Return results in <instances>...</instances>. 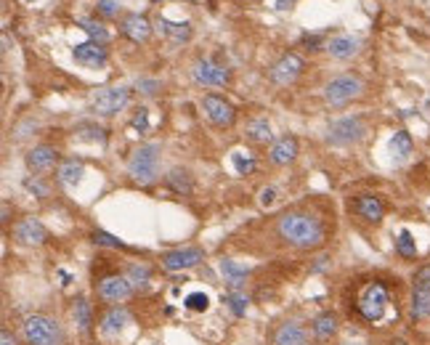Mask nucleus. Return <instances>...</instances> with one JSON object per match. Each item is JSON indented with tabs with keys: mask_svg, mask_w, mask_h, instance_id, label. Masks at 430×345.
<instances>
[{
	"mask_svg": "<svg viewBox=\"0 0 430 345\" xmlns=\"http://www.w3.org/2000/svg\"><path fill=\"white\" fill-rule=\"evenodd\" d=\"M348 308L351 316H356V321L370 327H380L386 321H396L404 316V303H399L396 285L383 276H370L358 282L348 301Z\"/></svg>",
	"mask_w": 430,
	"mask_h": 345,
	"instance_id": "obj_1",
	"label": "nucleus"
},
{
	"mask_svg": "<svg viewBox=\"0 0 430 345\" xmlns=\"http://www.w3.org/2000/svg\"><path fill=\"white\" fill-rule=\"evenodd\" d=\"M274 237L290 250H322L329 242V228L324 218L308 210H284L274 224Z\"/></svg>",
	"mask_w": 430,
	"mask_h": 345,
	"instance_id": "obj_2",
	"label": "nucleus"
},
{
	"mask_svg": "<svg viewBox=\"0 0 430 345\" xmlns=\"http://www.w3.org/2000/svg\"><path fill=\"white\" fill-rule=\"evenodd\" d=\"M19 335L24 345H67V332L56 316L30 314L22 319Z\"/></svg>",
	"mask_w": 430,
	"mask_h": 345,
	"instance_id": "obj_3",
	"label": "nucleus"
},
{
	"mask_svg": "<svg viewBox=\"0 0 430 345\" xmlns=\"http://www.w3.org/2000/svg\"><path fill=\"white\" fill-rule=\"evenodd\" d=\"M160 144H141L128 160V176L141 186H151L160 178Z\"/></svg>",
	"mask_w": 430,
	"mask_h": 345,
	"instance_id": "obj_4",
	"label": "nucleus"
},
{
	"mask_svg": "<svg viewBox=\"0 0 430 345\" xmlns=\"http://www.w3.org/2000/svg\"><path fill=\"white\" fill-rule=\"evenodd\" d=\"M364 80L354 72H345V75H338L332 77V80H326L324 90H322V96H324V104L332 106V109H342V106H348L351 101H356L364 96Z\"/></svg>",
	"mask_w": 430,
	"mask_h": 345,
	"instance_id": "obj_5",
	"label": "nucleus"
},
{
	"mask_svg": "<svg viewBox=\"0 0 430 345\" xmlns=\"http://www.w3.org/2000/svg\"><path fill=\"white\" fill-rule=\"evenodd\" d=\"M93 292L99 303L109 308V305H125L135 295L131 279L125 276V271H109L104 276H99V282L93 285Z\"/></svg>",
	"mask_w": 430,
	"mask_h": 345,
	"instance_id": "obj_6",
	"label": "nucleus"
},
{
	"mask_svg": "<svg viewBox=\"0 0 430 345\" xmlns=\"http://www.w3.org/2000/svg\"><path fill=\"white\" fill-rule=\"evenodd\" d=\"M131 93L133 90L128 85H109V88H99L90 96V106L96 115L101 117H115L125 106L131 104Z\"/></svg>",
	"mask_w": 430,
	"mask_h": 345,
	"instance_id": "obj_7",
	"label": "nucleus"
},
{
	"mask_svg": "<svg viewBox=\"0 0 430 345\" xmlns=\"http://www.w3.org/2000/svg\"><path fill=\"white\" fill-rule=\"evenodd\" d=\"M364 135H367V122L361 120L358 115H351V117H340V120L329 122L326 144H332V146H354L358 141H364Z\"/></svg>",
	"mask_w": 430,
	"mask_h": 345,
	"instance_id": "obj_8",
	"label": "nucleus"
},
{
	"mask_svg": "<svg viewBox=\"0 0 430 345\" xmlns=\"http://www.w3.org/2000/svg\"><path fill=\"white\" fill-rule=\"evenodd\" d=\"M351 212L356 215L361 224L380 226L388 215V205L380 194H374V192H361V194H354V199H351Z\"/></svg>",
	"mask_w": 430,
	"mask_h": 345,
	"instance_id": "obj_9",
	"label": "nucleus"
},
{
	"mask_svg": "<svg viewBox=\"0 0 430 345\" xmlns=\"http://www.w3.org/2000/svg\"><path fill=\"white\" fill-rule=\"evenodd\" d=\"M303 72H306V61L300 59L297 53H292V51H287V53H282L279 59L271 64L268 80L274 85H279V88H287V85H295Z\"/></svg>",
	"mask_w": 430,
	"mask_h": 345,
	"instance_id": "obj_10",
	"label": "nucleus"
},
{
	"mask_svg": "<svg viewBox=\"0 0 430 345\" xmlns=\"http://www.w3.org/2000/svg\"><path fill=\"white\" fill-rule=\"evenodd\" d=\"M202 109H205V117L221 131L234 128V122H237V106L231 104L229 99L218 96V93H205L202 96Z\"/></svg>",
	"mask_w": 430,
	"mask_h": 345,
	"instance_id": "obj_11",
	"label": "nucleus"
},
{
	"mask_svg": "<svg viewBox=\"0 0 430 345\" xmlns=\"http://www.w3.org/2000/svg\"><path fill=\"white\" fill-rule=\"evenodd\" d=\"M205 260V250L197 247V244H186V247H179V250H167L160 258V266L167 274H179V271H192L197 269L199 263Z\"/></svg>",
	"mask_w": 430,
	"mask_h": 345,
	"instance_id": "obj_12",
	"label": "nucleus"
},
{
	"mask_svg": "<svg viewBox=\"0 0 430 345\" xmlns=\"http://www.w3.org/2000/svg\"><path fill=\"white\" fill-rule=\"evenodd\" d=\"M404 319L406 324L412 327H420L430 321V289L428 287H409V295H406V303H404Z\"/></svg>",
	"mask_w": 430,
	"mask_h": 345,
	"instance_id": "obj_13",
	"label": "nucleus"
},
{
	"mask_svg": "<svg viewBox=\"0 0 430 345\" xmlns=\"http://www.w3.org/2000/svg\"><path fill=\"white\" fill-rule=\"evenodd\" d=\"M311 324H303L300 319H284L271 332L274 345H311Z\"/></svg>",
	"mask_w": 430,
	"mask_h": 345,
	"instance_id": "obj_14",
	"label": "nucleus"
},
{
	"mask_svg": "<svg viewBox=\"0 0 430 345\" xmlns=\"http://www.w3.org/2000/svg\"><path fill=\"white\" fill-rule=\"evenodd\" d=\"M192 80L202 88H223V85H229L231 72L221 64H215V61L197 59L192 67Z\"/></svg>",
	"mask_w": 430,
	"mask_h": 345,
	"instance_id": "obj_15",
	"label": "nucleus"
},
{
	"mask_svg": "<svg viewBox=\"0 0 430 345\" xmlns=\"http://www.w3.org/2000/svg\"><path fill=\"white\" fill-rule=\"evenodd\" d=\"M48 239H51L48 228L35 215H27V218H22V221L14 224V242L22 244V247H43Z\"/></svg>",
	"mask_w": 430,
	"mask_h": 345,
	"instance_id": "obj_16",
	"label": "nucleus"
},
{
	"mask_svg": "<svg viewBox=\"0 0 430 345\" xmlns=\"http://www.w3.org/2000/svg\"><path fill=\"white\" fill-rule=\"evenodd\" d=\"M69 316H72L77 335H83V337H93L96 335L99 321H96V314H93V303L85 295H74L72 303H69Z\"/></svg>",
	"mask_w": 430,
	"mask_h": 345,
	"instance_id": "obj_17",
	"label": "nucleus"
},
{
	"mask_svg": "<svg viewBox=\"0 0 430 345\" xmlns=\"http://www.w3.org/2000/svg\"><path fill=\"white\" fill-rule=\"evenodd\" d=\"M131 321L133 319H131V311L125 305H109V308H104L101 319H99V335L104 340H117Z\"/></svg>",
	"mask_w": 430,
	"mask_h": 345,
	"instance_id": "obj_18",
	"label": "nucleus"
},
{
	"mask_svg": "<svg viewBox=\"0 0 430 345\" xmlns=\"http://www.w3.org/2000/svg\"><path fill=\"white\" fill-rule=\"evenodd\" d=\"M340 327H342V319L338 311H332V308H324V311H319V314L311 319V335H313V343H329V340H335L338 335H340Z\"/></svg>",
	"mask_w": 430,
	"mask_h": 345,
	"instance_id": "obj_19",
	"label": "nucleus"
},
{
	"mask_svg": "<svg viewBox=\"0 0 430 345\" xmlns=\"http://www.w3.org/2000/svg\"><path fill=\"white\" fill-rule=\"evenodd\" d=\"M59 162V149L51 144H38L24 154V165L30 170V176H43L48 170H53Z\"/></svg>",
	"mask_w": 430,
	"mask_h": 345,
	"instance_id": "obj_20",
	"label": "nucleus"
},
{
	"mask_svg": "<svg viewBox=\"0 0 430 345\" xmlns=\"http://www.w3.org/2000/svg\"><path fill=\"white\" fill-rule=\"evenodd\" d=\"M297 154H300V144H297L295 135H282V138H276V141L271 144V149H268V162L274 167H287L295 162Z\"/></svg>",
	"mask_w": 430,
	"mask_h": 345,
	"instance_id": "obj_21",
	"label": "nucleus"
},
{
	"mask_svg": "<svg viewBox=\"0 0 430 345\" xmlns=\"http://www.w3.org/2000/svg\"><path fill=\"white\" fill-rule=\"evenodd\" d=\"M72 59L77 61L80 67H85V69H99V67H104V64H106L109 53H106L104 45H99V43H93V40H88V43L74 45Z\"/></svg>",
	"mask_w": 430,
	"mask_h": 345,
	"instance_id": "obj_22",
	"label": "nucleus"
},
{
	"mask_svg": "<svg viewBox=\"0 0 430 345\" xmlns=\"http://www.w3.org/2000/svg\"><path fill=\"white\" fill-rule=\"evenodd\" d=\"M119 32L131 40V43H147L151 37V22L141 14H125L119 22Z\"/></svg>",
	"mask_w": 430,
	"mask_h": 345,
	"instance_id": "obj_23",
	"label": "nucleus"
},
{
	"mask_svg": "<svg viewBox=\"0 0 430 345\" xmlns=\"http://www.w3.org/2000/svg\"><path fill=\"white\" fill-rule=\"evenodd\" d=\"M218 271H221L223 282L229 285V289H245L247 279H250V269L242 266V263L234 260V258H221Z\"/></svg>",
	"mask_w": 430,
	"mask_h": 345,
	"instance_id": "obj_24",
	"label": "nucleus"
},
{
	"mask_svg": "<svg viewBox=\"0 0 430 345\" xmlns=\"http://www.w3.org/2000/svg\"><path fill=\"white\" fill-rule=\"evenodd\" d=\"M358 48H361V40L354 37V35H335V37L326 43V53L338 61H348L356 56Z\"/></svg>",
	"mask_w": 430,
	"mask_h": 345,
	"instance_id": "obj_25",
	"label": "nucleus"
},
{
	"mask_svg": "<svg viewBox=\"0 0 430 345\" xmlns=\"http://www.w3.org/2000/svg\"><path fill=\"white\" fill-rule=\"evenodd\" d=\"M83 176H85V162L77 160V157H69V160L59 162V167H56V180L64 189H74L83 180Z\"/></svg>",
	"mask_w": 430,
	"mask_h": 345,
	"instance_id": "obj_26",
	"label": "nucleus"
},
{
	"mask_svg": "<svg viewBox=\"0 0 430 345\" xmlns=\"http://www.w3.org/2000/svg\"><path fill=\"white\" fill-rule=\"evenodd\" d=\"M157 27H160V32H163L170 43L181 45L186 43V40H192V24L189 22H170L165 16H157Z\"/></svg>",
	"mask_w": 430,
	"mask_h": 345,
	"instance_id": "obj_27",
	"label": "nucleus"
},
{
	"mask_svg": "<svg viewBox=\"0 0 430 345\" xmlns=\"http://www.w3.org/2000/svg\"><path fill=\"white\" fill-rule=\"evenodd\" d=\"M165 183H167L170 192H176V194H181V196L194 194V176H192V170H186V167H173V170L165 176Z\"/></svg>",
	"mask_w": 430,
	"mask_h": 345,
	"instance_id": "obj_28",
	"label": "nucleus"
},
{
	"mask_svg": "<svg viewBox=\"0 0 430 345\" xmlns=\"http://www.w3.org/2000/svg\"><path fill=\"white\" fill-rule=\"evenodd\" d=\"M388 151H390V157L396 160V162H404V160H409V154L415 151V138L409 135V131H396V133L390 135V141H388Z\"/></svg>",
	"mask_w": 430,
	"mask_h": 345,
	"instance_id": "obj_29",
	"label": "nucleus"
},
{
	"mask_svg": "<svg viewBox=\"0 0 430 345\" xmlns=\"http://www.w3.org/2000/svg\"><path fill=\"white\" fill-rule=\"evenodd\" d=\"M393 250H396V255H399L404 263H415L417 258H420L417 239L412 237L409 228H401L399 234H396V239H393Z\"/></svg>",
	"mask_w": 430,
	"mask_h": 345,
	"instance_id": "obj_30",
	"label": "nucleus"
},
{
	"mask_svg": "<svg viewBox=\"0 0 430 345\" xmlns=\"http://www.w3.org/2000/svg\"><path fill=\"white\" fill-rule=\"evenodd\" d=\"M125 276L131 279V285H133L135 292H141V289H147V287L151 285L154 269H151L149 263H128V266H125Z\"/></svg>",
	"mask_w": 430,
	"mask_h": 345,
	"instance_id": "obj_31",
	"label": "nucleus"
},
{
	"mask_svg": "<svg viewBox=\"0 0 430 345\" xmlns=\"http://www.w3.org/2000/svg\"><path fill=\"white\" fill-rule=\"evenodd\" d=\"M223 303H226V308L231 311L234 319H242V316H247L250 311V295L245 292V289H229L226 295H223Z\"/></svg>",
	"mask_w": 430,
	"mask_h": 345,
	"instance_id": "obj_32",
	"label": "nucleus"
},
{
	"mask_svg": "<svg viewBox=\"0 0 430 345\" xmlns=\"http://www.w3.org/2000/svg\"><path fill=\"white\" fill-rule=\"evenodd\" d=\"M245 138L250 141V144H268L274 133H271V122L266 117H255V120L247 122V128H245Z\"/></svg>",
	"mask_w": 430,
	"mask_h": 345,
	"instance_id": "obj_33",
	"label": "nucleus"
},
{
	"mask_svg": "<svg viewBox=\"0 0 430 345\" xmlns=\"http://www.w3.org/2000/svg\"><path fill=\"white\" fill-rule=\"evenodd\" d=\"M74 135H77V141H90V144H106V131L99 125V122H80L77 128H74Z\"/></svg>",
	"mask_w": 430,
	"mask_h": 345,
	"instance_id": "obj_34",
	"label": "nucleus"
},
{
	"mask_svg": "<svg viewBox=\"0 0 430 345\" xmlns=\"http://www.w3.org/2000/svg\"><path fill=\"white\" fill-rule=\"evenodd\" d=\"M231 167L237 170V176H250L252 170H255V154H250V151H231Z\"/></svg>",
	"mask_w": 430,
	"mask_h": 345,
	"instance_id": "obj_35",
	"label": "nucleus"
},
{
	"mask_svg": "<svg viewBox=\"0 0 430 345\" xmlns=\"http://www.w3.org/2000/svg\"><path fill=\"white\" fill-rule=\"evenodd\" d=\"M77 24H80V30L83 32H88L93 43H99V45L109 43V32H106L104 24H99V22H93V19H80Z\"/></svg>",
	"mask_w": 430,
	"mask_h": 345,
	"instance_id": "obj_36",
	"label": "nucleus"
},
{
	"mask_svg": "<svg viewBox=\"0 0 430 345\" xmlns=\"http://www.w3.org/2000/svg\"><path fill=\"white\" fill-rule=\"evenodd\" d=\"M90 242L96 244V247H109V250H125V242L115 237V234H109L104 228H96L93 234H90Z\"/></svg>",
	"mask_w": 430,
	"mask_h": 345,
	"instance_id": "obj_37",
	"label": "nucleus"
},
{
	"mask_svg": "<svg viewBox=\"0 0 430 345\" xmlns=\"http://www.w3.org/2000/svg\"><path fill=\"white\" fill-rule=\"evenodd\" d=\"M22 186H24L27 194L38 196V199H48V194H51V186L43 180V176H27L22 180Z\"/></svg>",
	"mask_w": 430,
	"mask_h": 345,
	"instance_id": "obj_38",
	"label": "nucleus"
},
{
	"mask_svg": "<svg viewBox=\"0 0 430 345\" xmlns=\"http://www.w3.org/2000/svg\"><path fill=\"white\" fill-rule=\"evenodd\" d=\"M183 308L192 311V314H205L210 308L208 292H189V295L183 298Z\"/></svg>",
	"mask_w": 430,
	"mask_h": 345,
	"instance_id": "obj_39",
	"label": "nucleus"
},
{
	"mask_svg": "<svg viewBox=\"0 0 430 345\" xmlns=\"http://www.w3.org/2000/svg\"><path fill=\"white\" fill-rule=\"evenodd\" d=\"M415 287H428L430 289V263H420L415 271H412V279H409Z\"/></svg>",
	"mask_w": 430,
	"mask_h": 345,
	"instance_id": "obj_40",
	"label": "nucleus"
},
{
	"mask_svg": "<svg viewBox=\"0 0 430 345\" xmlns=\"http://www.w3.org/2000/svg\"><path fill=\"white\" fill-rule=\"evenodd\" d=\"M131 128H133L135 133H149V109H135V115H133V120H131Z\"/></svg>",
	"mask_w": 430,
	"mask_h": 345,
	"instance_id": "obj_41",
	"label": "nucleus"
},
{
	"mask_svg": "<svg viewBox=\"0 0 430 345\" xmlns=\"http://www.w3.org/2000/svg\"><path fill=\"white\" fill-rule=\"evenodd\" d=\"M135 88H138V93H144V96H157L160 93V80H149V77H141L138 83H135Z\"/></svg>",
	"mask_w": 430,
	"mask_h": 345,
	"instance_id": "obj_42",
	"label": "nucleus"
},
{
	"mask_svg": "<svg viewBox=\"0 0 430 345\" xmlns=\"http://www.w3.org/2000/svg\"><path fill=\"white\" fill-rule=\"evenodd\" d=\"M99 14L117 16V0H99Z\"/></svg>",
	"mask_w": 430,
	"mask_h": 345,
	"instance_id": "obj_43",
	"label": "nucleus"
},
{
	"mask_svg": "<svg viewBox=\"0 0 430 345\" xmlns=\"http://www.w3.org/2000/svg\"><path fill=\"white\" fill-rule=\"evenodd\" d=\"M0 345H19V337L14 335L11 327H3L0 330Z\"/></svg>",
	"mask_w": 430,
	"mask_h": 345,
	"instance_id": "obj_44",
	"label": "nucleus"
},
{
	"mask_svg": "<svg viewBox=\"0 0 430 345\" xmlns=\"http://www.w3.org/2000/svg\"><path fill=\"white\" fill-rule=\"evenodd\" d=\"M274 194H276V192H274L271 186L263 189V192H261V202H263V205H271V202H274Z\"/></svg>",
	"mask_w": 430,
	"mask_h": 345,
	"instance_id": "obj_45",
	"label": "nucleus"
},
{
	"mask_svg": "<svg viewBox=\"0 0 430 345\" xmlns=\"http://www.w3.org/2000/svg\"><path fill=\"white\" fill-rule=\"evenodd\" d=\"M297 0H276V8H279V11H287V8H290V6H295Z\"/></svg>",
	"mask_w": 430,
	"mask_h": 345,
	"instance_id": "obj_46",
	"label": "nucleus"
},
{
	"mask_svg": "<svg viewBox=\"0 0 430 345\" xmlns=\"http://www.w3.org/2000/svg\"><path fill=\"white\" fill-rule=\"evenodd\" d=\"M8 221H11V205L3 202V224H8Z\"/></svg>",
	"mask_w": 430,
	"mask_h": 345,
	"instance_id": "obj_47",
	"label": "nucleus"
},
{
	"mask_svg": "<svg viewBox=\"0 0 430 345\" xmlns=\"http://www.w3.org/2000/svg\"><path fill=\"white\" fill-rule=\"evenodd\" d=\"M303 43H306V45H319V43H322V37H319V35H313V37H311V35H306V37H303Z\"/></svg>",
	"mask_w": 430,
	"mask_h": 345,
	"instance_id": "obj_48",
	"label": "nucleus"
},
{
	"mask_svg": "<svg viewBox=\"0 0 430 345\" xmlns=\"http://www.w3.org/2000/svg\"><path fill=\"white\" fill-rule=\"evenodd\" d=\"M386 345H412V343H409L406 337H390V340H388Z\"/></svg>",
	"mask_w": 430,
	"mask_h": 345,
	"instance_id": "obj_49",
	"label": "nucleus"
},
{
	"mask_svg": "<svg viewBox=\"0 0 430 345\" xmlns=\"http://www.w3.org/2000/svg\"><path fill=\"white\" fill-rule=\"evenodd\" d=\"M338 345H370V343H358V340H345V343H338Z\"/></svg>",
	"mask_w": 430,
	"mask_h": 345,
	"instance_id": "obj_50",
	"label": "nucleus"
},
{
	"mask_svg": "<svg viewBox=\"0 0 430 345\" xmlns=\"http://www.w3.org/2000/svg\"><path fill=\"white\" fill-rule=\"evenodd\" d=\"M311 345H322V343H311Z\"/></svg>",
	"mask_w": 430,
	"mask_h": 345,
	"instance_id": "obj_51",
	"label": "nucleus"
},
{
	"mask_svg": "<svg viewBox=\"0 0 430 345\" xmlns=\"http://www.w3.org/2000/svg\"><path fill=\"white\" fill-rule=\"evenodd\" d=\"M428 212H430V205H428Z\"/></svg>",
	"mask_w": 430,
	"mask_h": 345,
	"instance_id": "obj_52",
	"label": "nucleus"
},
{
	"mask_svg": "<svg viewBox=\"0 0 430 345\" xmlns=\"http://www.w3.org/2000/svg\"><path fill=\"white\" fill-rule=\"evenodd\" d=\"M154 3H160V0H154Z\"/></svg>",
	"mask_w": 430,
	"mask_h": 345,
	"instance_id": "obj_53",
	"label": "nucleus"
},
{
	"mask_svg": "<svg viewBox=\"0 0 430 345\" xmlns=\"http://www.w3.org/2000/svg\"><path fill=\"white\" fill-rule=\"evenodd\" d=\"M30 3H32V0H30Z\"/></svg>",
	"mask_w": 430,
	"mask_h": 345,
	"instance_id": "obj_54",
	"label": "nucleus"
}]
</instances>
